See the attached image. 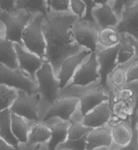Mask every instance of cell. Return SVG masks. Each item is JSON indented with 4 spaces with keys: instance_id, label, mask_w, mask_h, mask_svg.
<instances>
[{
    "instance_id": "10",
    "label": "cell",
    "mask_w": 138,
    "mask_h": 150,
    "mask_svg": "<svg viewBox=\"0 0 138 150\" xmlns=\"http://www.w3.org/2000/svg\"><path fill=\"white\" fill-rule=\"evenodd\" d=\"M99 64L97 60L96 53H91L86 62H83L78 67L73 76L72 83L65 89L70 88L74 86H86L95 82L100 79L98 72Z\"/></svg>"
},
{
    "instance_id": "23",
    "label": "cell",
    "mask_w": 138,
    "mask_h": 150,
    "mask_svg": "<svg viewBox=\"0 0 138 150\" xmlns=\"http://www.w3.org/2000/svg\"><path fill=\"white\" fill-rule=\"evenodd\" d=\"M70 121H63L54 125L50 126L51 136L47 143V149H56L60 144L64 143L67 139Z\"/></svg>"
},
{
    "instance_id": "16",
    "label": "cell",
    "mask_w": 138,
    "mask_h": 150,
    "mask_svg": "<svg viewBox=\"0 0 138 150\" xmlns=\"http://www.w3.org/2000/svg\"><path fill=\"white\" fill-rule=\"evenodd\" d=\"M80 100V111L82 115L85 116L90 110L94 109L98 105L108 100V94L102 86H97L95 88L86 90L82 93L76 94Z\"/></svg>"
},
{
    "instance_id": "21",
    "label": "cell",
    "mask_w": 138,
    "mask_h": 150,
    "mask_svg": "<svg viewBox=\"0 0 138 150\" xmlns=\"http://www.w3.org/2000/svg\"><path fill=\"white\" fill-rule=\"evenodd\" d=\"M15 43L0 37V64H3L10 69H17L19 68L18 59Z\"/></svg>"
},
{
    "instance_id": "40",
    "label": "cell",
    "mask_w": 138,
    "mask_h": 150,
    "mask_svg": "<svg viewBox=\"0 0 138 150\" xmlns=\"http://www.w3.org/2000/svg\"><path fill=\"white\" fill-rule=\"evenodd\" d=\"M2 31L4 32V25L1 21H0V37H4L2 35Z\"/></svg>"
},
{
    "instance_id": "39",
    "label": "cell",
    "mask_w": 138,
    "mask_h": 150,
    "mask_svg": "<svg viewBox=\"0 0 138 150\" xmlns=\"http://www.w3.org/2000/svg\"><path fill=\"white\" fill-rule=\"evenodd\" d=\"M93 1L97 6L107 4L109 2V0H93Z\"/></svg>"
},
{
    "instance_id": "3",
    "label": "cell",
    "mask_w": 138,
    "mask_h": 150,
    "mask_svg": "<svg viewBox=\"0 0 138 150\" xmlns=\"http://www.w3.org/2000/svg\"><path fill=\"white\" fill-rule=\"evenodd\" d=\"M45 15L38 13L34 15L28 24L23 30L21 39L23 46L30 52L38 55L46 62V43L42 30V22Z\"/></svg>"
},
{
    "instance_id": "18",
    "label": "cell",
    "mask_w": 138,
    "mask_h": 150,
    "mask_svg": "<svg viewBox=\"0 0 138 150\" xmlns=\"http://www.w3.org/2000/svg\"><path fill=\"white\" fill-rule=\"evenodd\" d=\"M112 127L103 125L93 128L88 134L86 139V149L90 150L100 147H110L113 142Z\"/></svg>"
},
{
    "instance_id": "22",
    "label": "cell",
    "mask_w": 138,
    "mask_h": 150,
    "mask_svg": "<svg viewBox=\"0 0 138 150\" xmlns=\"http://www.w3.org/2000/svg\"><path fill=\"white\" fill-rule=\"evenodd\" d=\"M11 112L9 108L0 112V137L15 149H19V141L14 136L11 129Z\"/></svg>"
},
{
    "instance_id": "35",
    "label": "cell",
    "mask_w": 138,
    "mask_h": 150,
    "mask_svg": "<svg viewBox=\"0 0 138 150\" xmlns=\"http://www.w3.org/2000/svg\"><path fill=\"white\" fill-rule=\"evenodd\" d=\"M126 77H127V83L138 81V61L132 64L127 69Z\"/></svg>"
},
{
    "instance_id": "17",
    "label": "cell",
    "mask_w": 138,
    "mask_h": 150,
    "mask_svg": "<svg viewBox=\"0 0 138 150\" xmlns=\"http://www.w3.org/2000/svg\"><path fill=\"white\" fill-rule=\"evenodd\" d=\"M112 116L108 101H104L90 110L83 117L82 123L87 127L96 128L108 123Z\"/></svg>"
},
{
    "instance_id": "1",
    "label": "cell",
    "mask_w": 138,
    "mask_h": 150,
    "mask_svg": "<svg viewBox=\"0 0 138 150\" xmlns=\"http://www.w3.org/2000/svg\"><path fill=\"white\" fill-rule=\"evenodd\" d=\"M78 20V17L70 11L50 10L44 17L42 30L46 43V62L51 64L56 77L63 61L84 49L75 43L71 33V28Z\"/></svg>"
},
{
    "instance_id": "15",
    "label": "cell",
    "mask_w": 138,
    "mask_h": 150,
    "mask_svg": "<svg viewBox=\"0 0 138 150\" xmlns=\"http://www.w3.org/2000/svg\"><path fill=\"white\" fill-rule=\"evenodd\" d=\"M115 28L120 34L138 39V1L122 12Z\"/></svg>"
},
{
    "instance_id": "2",
    "label": "cell",
    "mask_w": 138,
    "mask_h": 150,
    "mask_svg": "<svg viewBox=\"0 0 138 150\" xmlns=\"http://www.w3.org/2000/svg\"><path fill=\"white\" fill-rule=\"evenodd\" d=\"M137 94L136 89L127 84L121 89L108 92V104L112 116H114V119H110L114 121L110 125L118 121H129L135 106Z\"/></svg>"
},
{
    "instance_id": "37",
    "label": "cell",
    "mask_w": 138,
    "mask_h": 150,
    "mask_svg": "<svg viewBox=\"0 0 138 150\" xmlns=\"http://www.w3.org/2000/svg\"><path fill=\"white\" fill-rule=\"evenodd\" d=\"M126 37H127L128 42L134 49V52H135L134 57L135 59H138V39L133 38V37L128 35H126Z\"/></svg>"
},
{
    "instance_id": "33",
    "label": "cell",
    "mask_w": 138,
    "mask_h": 150,
    "mask_svg": "<svg viewBox=\"0 0 138 150\" xmlns=\"http://www.w3.org/2000/svg\"><path fill=\"white\" fill-rule=\"evenodd\" d=\"M50 10L55 12L70 11V0H51L48 6V12Z\"/></svg>"
},
{
    "instance_id": "41",
    "label": "cell",
    "mask_w": 138,
    "mask_h": 150,
    "mask_svg": "<svg viewBox=\"0 0 138 150\" xmlns=\"http://www.w3.org/2000/svg\"><path fill=\"white\" fill-rule=\"evenodd\" d=\"M46 1H47V4H48H48L51 1V0H46Z\"/></svg>"
},
{
    "instance_id": "13",
    "label": "cell",
    "mask_w": 138,
    "mask_h": 150,
    "mask_svg": "<svg viewBox=\"0 0 138 150\" xmlns=\"http://www.w3.org/2000/svg\"><path fill=\"white\" fill-rule=\"evenodd\" d=\"M79 103L78 97L75 95L64 96L58 100H55L47 112L44 121L54 117H59L63 121H70Z\"/></svg>"
},
{
    "instance_id": "11",
    "label": "cell",
    "mask_w": 138,
    "mask_h": 150,
    "mask_svg": "<svg viewBox=\"0 0 138 150\" xmlns=\"http://www.w3.org/2000/svg\"><path fill=\"white\" fill-rule=\"evenodd\" d=\"M93 129L82 123H77L70 120L67 139L64 143L60 144L58 149L84 150L86 149V139L90 132Z\"/></svg>"
},
{
    "instance_id": "20",
    "label": "cell",
    "mask_w": 138,
    "mask_h": 150,
    "mask_svg": "<svg viewBox=\"0 0 138 150\" xmlns=\"http://www.w3.org/2000/svg\"><path fill=\"white\" fill-rule=\"evenodd\" d=\"M92 15L100 29L108 26L115 27L119 21V18L108 4L95 8L92 11Z\"/></svg>"
},
{
    "instance_id": "34",
    "label": "cell",
    "mask_w": 138,
    "mask_h": 150,
    "mask_svg": "<svg viewBox=\"0 0 138 150\" xmlns=\"http://www.w3.org/2000/svg\"><path fill=\"white\" fill-rule=\"evenodd\" d=\"M82 1H84V4H85L86 11L84 17H83L82 19H81L80 21H85V22H88L90 23V24L97 26L96 24L95 21L93 17H92V11L95 8L98 6L94 2L93 0H82Z\"/></svg>"
},
{
    "instance_id": "4",
    "label": "cell",
    "mask_w": 138,
    "mask_h": 150,
    "mask_svg": "<svg viewBox=\"0 0 138 150\" xmlns=\"http://www.w3.org/2000/svg\"><path fill=\"white\" fill-rule=\"evenodd\" d=\"M33 16L24 10H15L10 13L0 11V21L4 25V38L23 46L21 35Z\"/></svg>"
},
{
    "instance_id": "31",
    "label": "cell",
    "mask_w": 138,
    "mask_h": 150,
    "mask_svg": "<svg viewBox=\"0 0 138 150\" xmlns=\"http://www.w3.org/2000/svg\"><path fill=\"white\" fill-rule=\"evenodd\" d=\"M86 11V5L82 0H70V11L78 17L79 21L84 17Z\"/></svg>"
},
{
    "instance_id": "36",
    "label": "cell",
    "mask_w": 138,
    "mask_h": 150,
    "mask_svg": "<svg viewBox=\"0 0 138 150\" xmlns=\"http://www.w3.org/2000/svg\"><path fill=\"white\" fill-rule=\"evenodd\" d=\"M17 0H0V11L12 12L15 11Z\"/></svg>"
},
{
    "instance_id": "8",
    "label": "cell",
    "mask_w": 138,
    "mask_h": 150,
    "mask_svg": "<svg viewBox=\"0 0 138 150\" xmlns=\"http://www.w3.org/2000/svg\"><path fill=\"white\" fill-rule=\"evenodd\" d=\"M99 30L96 25L78 20L71 28V33L74 41L79 46L88 49L91 53H94L97 52L99 47Z\"/></svg>"
},
{
    "instance_id": "30",
    "label": "cell",
    "mask_w": 138,
    "mask_h": 150,
    "mask_svg": "<svg viewBox=\"0 0 138 150\" xmlns=\"http://www.w3.org/2000/svg\"><path fill=\"white\" fill-rule=\"evenodd\" d=\"M120 48L117 54V64H124L129 62L135 55L134 49L127 41L125 34H121Z\"/></svg>"
},
{
    "instance_id": "12",
    "label": "cell",
    "mask_w": 138,
    "mask_h": 150,
    "mask_svg": "<svg viewBox=\"0 0 138 150\" xmlns=\"http://www.w3.org/2000/svg\"><path fill=\"white\" fill-rule=\"evenodd\" d=\"M90 54L91 52L89 50L84 48L80 52L69 56L63 61L57 76L60 82L61 90H64L66 88L67 84L73 79L78 67Z\"/></svg>"
},
{
    "instance_id": "28",
    "label": "cell",
    "mask_w": 138,
    "mask_h": 150,
    "mask_svg": "<svg viewBox=\"0 0 138 150\" xmlns=\"http://www.w3.org/2000/svg\"><path fill=\"white\" fill-rule=\"evenodd\" d=\"M15 10H24L33 15L41 13L46 16L48 4L46 0H17Z\"/></svg>"
},
{
    "instance_id": "29",
    "label": "cell",
    "mask_w": 138,
    "mask_h": 150,
    "mask_svg": "<svg viewBox=\"0 0 138 150\" xmlns=\"http://www.w3.org/2000/svg\"><path fill=\"white\" fill-rule=\"evenodd\" d=\"M17 96L16 89L0 83V112L11 107Z\"/></svg>"
},
{
    "instance_id": "25",
    "label": "cell",
    "mask_w": 138,
    "mask_h": 150,
    "mask_svg": "<svg viewBox=\"0 0 138 150\" xmlns=\"http://www.w3.org/2000/svg\"><path fill=\"white\" fill-rule=\"evenodd\" d=\"M126 64H118L113 70L108 74L106 84L109 92L115 91L123 88L127 84Z\"/></svg>"
},
{
    "instance_id": "32",
    "label": "cell",
    "mask_w": 138,
    "mask_h": 150,
    "mask_svg": "<svg viewBox=\"0 0 138 150\" xmlns=\"http://www.w3.org/2000/svg\"><path fill=\"white\" fill-rule=\"evenodd\" d=\"M137 1L138 0H114L113 4L110 6L117 17L120 19L122 12L127 8L133 6Z\"/></svg>"
},
{
    "instance_id": "9",
    "label": "cell",
    "mask_w": 138,
    "mask_h": 150,
    "mask_svg": "<svg viewBox=\"0 0 138 150\" xmlns=\"http://www.w3.org/2000/svg\"><path fill=\"white\" fill-rule=\"evenodd\" d=\"M120 48V42L117 45L110 48L98 47L96 53L97 60L99 64V72L100 79L98 86H102L104 91H108L106 79L109 73L117 66V54Z\"/></svg>"
},
{
    "instance_id": "7",
    "label": "cell",
    "mask_w": 138,
    "mask_h": 150,
    "mask_svg": "<svg viewBox=\"0 0 138 150\" xmlns=\"http://www.w3.org/2000/svg\"><path fill=\"white\" fill-rule=\"evenodd\" d=\"M40 99L38 93L28 94L25 91L17 90V96L9 110L12 113L28 119L29 121H39L37 115V105Z\"/></svg>"
},
{
    "instance_id": "19",
    "label": "cell",
    "mask_w": 138,
    "mask_h": 150,
    "mask_svg": "<svg viewBox=\"0 0 138 150\" xmlns=\"http://www.w3.org/2000/svg\"><path fill=\"white\" fill-rule=\"evenodd\" d=\"M51 136L50 126L46 125L44 121H35L31 125L28 133V141L25 144L26 147L30 148L35 145H41L48 141Z\"/></svg>"
},
{
    "instance_id": "5",
    "label": "cell",
    "mask_w": 138,
    "mask_h": 150,
    "mask_svg": "<svg viewBox=\"0 0 138 150\" xmlns=\"http://www.w3.org/2000/svg\"><path fill=\"white\" fill-rule=\"evenodd\" d=\"M37 93L46 102L53 105L57 98L60 82L53 72V67L48 62H44L35 74Z\"/></svg>"
},
{
    "instance_id": "27",
    "label": "cell",
    "mask_w": 138,
    "mask_h": 150,
    "mask_svg": "<svg viewBox=\"0 0 138 150\" xmlns=\"http://www.w3.org/2000/svg\"><path fill=\"white\" fill-rule=\"evenodd\" d=\"M111 127L113 141L120 145H127L132 138V130L130 125L125 121H118Z\"/></svg>"
},
{
    "instance_id": "24",
    "label": "cell",
    "mask_w": 138,
    "mask_h": 150,
    "mask_svg": "<svg viewBox=\"0 0 138 150\" xmlns=\"http://www.w3.org/2000/svg\"><path fill=\"white\" fill-rule=\"evenodd\" d=\"M11 129L14 136L16 137L19 143L26 144L28 141V133L32 125L26 122L24 118L15 113L11 112Z\"/></svg>"
},
{
    "instance_id": "6",
    "label": "cell",
    "mask_w": 138,
    "mask_h": 150,
    "mask_svg": "<svg viewBox=\"0 0 138 150\" xmlns=\"http://www.w3.org/2000/svg\"><path fill=\"white\" fill-rule=\"evenodd\" d=\"M0 83L16 90H21L28 94L37 93V83L21 69L13 70L0 64Z\"/></svg>"
},
{
    "instance_id": "14",
    "label": "cell",
    "mask_w": 138,
    "mask_h": 150,
    "mask_svg": "<svg viewBox=\"0 0 138 150\" xmlns=\"http://www.w3.org/2000/svg\"><path fill=\"white\" fill-rule=\"evenodd\" d=\"M14 46L17 52L19 67L23 72H24L35 82H36L35 74L42 66L43 63L44 62V60L38 55L30 52L24 46L19 43H15Z\"/></svg>"
},
{
    "instance_id": "26",
    "label": "cell",
    "mask_w": 138,
    "mask_h": 150,
    "mask_svg": "<svg viewBox=\"0 0 138 150\" xmlns=\"http://www.w3.org/2000/svg\"><path fill=\"white\" fill-rule=\"evenodd\" d=\"M122 35L115 27L102 28L98 30V43L103 48H110L120 42Z\"/></svg>"
},
{
    "instance_id": "38",
    "label": "cell",
    "mask_w": 138,
    "mask_h": 150,
    "mask_svg": "<svg viewBox=\"0 0 138 150\" xmlns=\"http://www.w3.org/2000/svg\"><path fill=\"white\" fill-rule=\"evenodd\" d=\"M15 149L13 146L10 145L5 141L4 139H3L2 138L0 137V150H13Z\"/></svg>"
}]
</instances>
